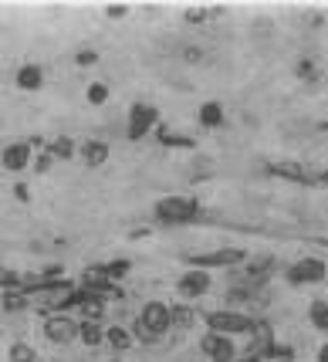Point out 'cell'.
Returning <instances> with one entry per match:
<instances>
[{
    "label": "cell",
    "instance_id": "1",
    "mask_svg": "<svg viewBox=\"0 0 328 362\" xmlns=\"http://www.w3.org/2000/svg\"><path fill=\"white\" fill-rule=\"evenodd\" d=\"M153 217L159 223H170V227H180V223H193L200 217V200L193 193H172V197H163L153 206Z\"/></svg>",
    "mask_w": 328,
    "mask_h": 362
},
{
    "label": "cell",
    "instance_id": "2",
    "mask_svg": "<svg viewBox=\"0 0 328 362\" xmlns=\"http://www.w3.org/2000/svg\"><path fill=\"white\" fill-rule=\"evenodd\" d=\"M206 332H217V335H250L257 332L261 325L247 315V312H237V308H217V312H206L204 315Z\"/></svg>",
    "mask_w": 328,
    "mask_h": 362
},
{
    "label": "cell",
    "instance_id": "3",
    "mask_svg": "<svg viewBox=\"0 0 328 362\" xmlns=\"http://www.w3.org/2000/svg\"><path fill=\"white\" fill-rule=\"evenodd\" d=\"M170 329H172V318H170V305L166 301H146L139 308L136 332H139L146 342H159Z\"/></svg>",
    "mask_w": 328,
    "mask_h": 362
},
{
    "label": "cell",
    "instance_id": "4",
    "mask_svg": "<svg viewBox=\"0 0 328 362\" xmlns=\"http://www.w3.org/2000/svg\"><path fill=\"white\" fill-rule=\"evenodd\" d=\"M187 261H189V268L213 271V268H240V264H247L250 257H247V251H244V247H217V251L189 254Z\"/></svg>",
    "mask_w": 328,
    "mask_h": 362
},
{
    "label": "cell",
    "instance_id": "5",
    "mask_svg": "<svg viewBox=\"0 0 328 362\" xmlns=\"http://www.w3.org/2000/svg\"><path fill=\"white\" fill-rule=\"evenodd\" d=\"M156 126H159V109L156 105L136 102V105L129 109V126H125V136H129L132 142H139V139H146Z\"/></svg>",
    "mask_w": 328,
    "mask_h": 362
},
{
    "label": "cell",
    "instance_id": "6",
    "mask_svg": "<svg viewBox=\"0 0 328 362\" xmlns=\"http://www.w3.org/2000/svg\"><path fill=\"white\" fill-rule=\"evenodd\" d=\"M328 274V264L322 261V257H301V261H295L291 268L284 271V278H288V284H322Z\"/></svg>",
    "mask_w": 328,
    "mask_h": 362
},
{
    "label": "cell",
    "instance_id": "7",
    "mask_svg": "<svg viewBox=\"0 0 328 362\" xmlns=\"http://www.w3.org/2000/svg\"><path fill=\"white\" fill-rule=\"evenodd\" d=\"M213 288V278H210V271H200V268H187L180 278H176V295L183 301H197L204 298L206 291Z\"/></svg>",
    "mask_w": 328,
    "mask_h": 362
},
{
    "label": "cell",
    "instance_id": "8",
    "mask_svg": "<svg viewBox=\"0 0 328 362\" xmlns=\"http://www.w3.org/2000/svg\"><path fill=\"white\" fill-rule=\"evenodd\" d=\"M45 339L51 346H71L78 339V322L68 315H47L45 318Z\"/></svg>",
    "mask_w": 328,
    "mask_h": 362
},
{
    "label": "cell",
    "instance_id": "9",
    "mask_svg": "<svg viewBox=\"0 0 328 362\" xmlns=\"http://www.w3.org/2000/svg\"><path fill=\"white\" fill-rule=\"evenodd\" d=\"M31 163H34V146L28 139L11 142V146H4V153H0V166H4L7 173H24V170H31Z\"/></svg>",
    "mask_w": 328,
    "mask_h": 362
},
{
    "label": "cell",
    "instance_id": "10",
    "mask_svg": "<svg viewBox=\"0 0 328 362\" xmlns=\"http://www.w3.org/2000/svg\"><path fill=\"white\" fill-rule=\"evenodd\" d=\"M200 352L210 362H237V346L230 335H217V332H206L200 339Z\"/></svg>",
    "mask_w": 328,
    "mask_h": 362
},
{
    "label": "cell",
    "instance_id": "11",
    "mask_svg": "<svg viewBox=\"0 0 328 362\" xmlns=\"http://www.w3.org/2000/svg\"><path fill=\"white\" fill-rule=\"evenodd\" d=\"M81 288L85 291H95V295H115V298H122L119 291H115V281L109 278V271H105V264H88V268L81 271Z\"/></svg>",
    "mask_w": 328,
    "mask_h": 362
},
{
    "label": "cell",
    "instance_id": "12",
    "mask_svg": "<svg viewBox=\"0 0 328 362\" xmlns=\"http://www.w3.org/2000/svg\"><path fill=\"white\" fill-rule=\"evenodd\" d=\"M278 271V261L274 257H261V261H247V268L240 271L244 274V288H254V291H261L264 281Z\"/></svg>",
    "mask_w": 328,
    "mask_h": 362
},
{
    "label": "cell",
    "instance_id": "13",
    "mask_svg": "<svg viewBox=\"0 0 328 362\" xmlns=\"http://www.w3.org/2000/svg\"><path fill=\"white\" fill-rule=\"evenodd\" d=\"M267 173L271 176H281L288 183H301V187H318V180H315L312 170H305L301 163H271L267 166Z\"/></svg>",
    "mask_w": 328,
    "mask_h": 362
},
{
    "label": "cell",
    "instance_id": "14",
    "mask_svg": "<svg viewBox=\"0 0 328 362\" xmlns=\"http://www.w3.org/2000/svg\"><path fill=\"white\" fill-rule=\"evenodd\" d=\"M78 153H81V163H85L88 170H102V166L109 163V156H112L109 142H102V139H85Z\"/></svg>",
    "mask_w": 328,
    "mask_h": 362
},
{
    "label": "cell",
    "instance_id": "15",
    "mask_svg": "<svg viewBox=\"0 0 328 362\" xmlns=\"http://www.w3.org/2000/svg\"><path fill=\"white\" fill-rule=\"evenodd\" d=\"M14 85L20 92H37V88H45V68L41 64H20L14 75Z\"/></svg>",
    "mask_w": 328,
    "mask_h": 362
},
{
    "label": "cell",
    "instance_id": "16",
    "mask_svg": "<svg viewBox=\"0 0 328 362\" xmlns=\"http://www.w3.org/2000/svg\"><path fill=\"white\" fill-rule=\"evenodd\" d=\"M170 318H172V329L176 332H189L193 325H197V308L193 305H187V301H176V305H170Z\"/></svg>",
    "mask_w": 328,
    "mask_h": 362
},
{
    "label": "cell",
    "instance_id": "17",
    "mask_svg": "<svg viewBox=\"0 0 328 362\" xmlns=\"http://www.w3.org/2000/svg\"><path fill=\"white\" fill-rule=\"evenodd\" d=\"M78 342L85 349H98L105 342V325H102V322H85V318H81L78 322Z\"/></svg>",
    "mask_w": 328,
    "mask_h": 362
},
{
    "label": "cell",
    "instance_id": "18",
    "mask_svg": "<svg viewBox=\"0 0 328 362\" xmlns=\"http://www.w3.org/2000/svg\"><path fill=\"white\" fill-rule=\"evenodd\" d=\"M156 136H159V146H166V149H197V139L170 132L166 126H156Z\"/></svg>",
    "mask_w": 328,
    "mask_h": 362
},
{
    "label": "cell",
    "instance_id": "19",
    "mask_svg": "<svg viewBox=\"0 0 328 362\" xmlns=\"http://www.w3.org/2000/svg\"><path fill=\"white\" fill-rule=\"evenodd\" d=\"M81 318L85 322H102V315H105V295H95V291H88V298L81 301Z\"/></svg>",
    "mask_w": 328,
    "mask_h": 362
},
{
    "label": "cell",
    "instance_id": "20",
    "mask_svg": "<svg viewBox=\"0 0 328 362\" xmlns=\"http://www.w3.org/2000/svg\"><path fill=\"white\" fill-rule=\"evenodd\" d=\"M105 342H109L115 352H129L136 339H132V332L122 329V325H109V329H105Z\"/></svg>",
    "mask_w": 328,
    "mask_h": 362
},
{
    "label": "cell",
    "instance_id": "21",
    "mask_svg": "<svg viewBox=\"0 0 328 362\" xmlns=\"http://www.w3.org/2000/svg\"><path fill=\"white\" fill-rule=\"evenodd\" d=\"M200 126L204 129L223 126V105H220V102H204V105H200Z\"/></svg>",
    "mask_w": 328,
    "mask_h": 362
},
{
    "label": "cell",
    "instance_id": "22",
    "mask_svg": "<svg viewBox=\"0 0 328 362\" xmlns=\"http://www.w3.org/2000/svg\"><path fill=\"white\" fill-rule=\"evenodd\" d=\"M308 318L318 332H328V301L325 298H315L312 308H308Z\"/></svg>",
    "mask_w": 328,
    "mask_h": 362
},
{
    "label": "cell",
    "instance_id": "23",
    "mask_svg": "<svg viewBox=\"0 0 328 362\" xmlns=\"http://www.w3.org/2000/svg\"><path fill=\"white\" fill-rule=\"evenodd\" d=\"M220 14H223V7H189V11H183V21L187 24H204V21Z\"/></svg>",
    "mask_w": 328,
    "mask_h": 362
},
{
    "label": "cell",
    "instance_id": "24",
    "mask_svg": "<svg viewBox=\"0 0 328 362\" xmlns=\"http://www.w3.org/2000/svg\"><path fill=\"white\" fill-rule=\"evenodd\" d=\"M47 153L54 159H71L75 156V139H68V136H58L54 142H47Z\"/></svg>",
    "mask_w": 328,
    "mask_h": 362
},
{
    "label": "cell",
    "instance_id": "25",
    "mask_svg": "<svg viewBox=\"0 0 328 362\" xmlns=\"http://www.w3.org/2000/svg\"><path fill=\"white\" fill-rule=\"evenodd\" d=\"M31 305L28 291H4V312H24Z\"/></svg>",
    "mask_w": 328,
    "mask_h": 362
},
{
    "label": "cell",
    "instance_id": "26",
    "mask_svg": "<svg viewBox=\"0 0 328 362\" xmlns=\"http://www.w3.org/2000/svg\"><path fill=\"white\" fill-rule=\"evenodd\" d=\"M7 359L11 362H37V352H34L31 342H14L7 349Z\"/></svg>",
    "mask_w": 328,
    "mask_h": 362
},
{
    "label": "cell",
    "instance_id": "27",
    "mask_svg": "<svg viewBox=\"0 0 328 362\" xmlns=\"http://www.w3.org/2000/svg\"><path fill=\"white\" fill-rule=\"evenodd\" d=\"M109 95H112V88L105 85V81H92V85H88V92H85V98H88L92 105H105V102H109Z\"/></svg>",
    "mask_w": 328,
    "mask_h": 362
},
{
    "label": "cell",
    "instance_id": "28",
    "mask_svg": "<svg viewBox=\"0 0 328 362\" xmlns=\"http://www.w3.org/2000/svg\"><path fill=\"white\" fill-rule=\"evenodd\" d=\"M0 288L4 291H28V278H20L17 271H4L0 274Z\"/></svg>",
    "mask_w": 328,
    "mask_h": 362
},
{
    "label": "cell",
    "instance_id": "29",
    "mask_svg": "<svg viewBox=\"0 0 328 362\" xmlns=\"http://www.w3.org/2000/svg\"><path fill=\"white\" fill-rule=\"evenodd\" d=\"M105 271H109L112 281H122L125 274L132 271V261H129V257H115V261H109V264H105Z\"/></svg>",
    "mask_w": 328,
    "mask_h": 362
},
{
    "label": "cell",
    "instance_id": "30",
    "mask_svg": "<svg viewBox=\"0 0 328 362\" xmlns=\"http://www.w3.org/2000/svg\"><path fill=\"white\" fill-rule=\"evenodd\" d=\"M295 71H298V78L315 81V78H318V62H315V58H301Z\"/></svg>",
    "mask_w": 328,
    "mask_h": 362
},
{
    "label": "cell",
    "instance_id": "31",
    "mask_svg": "<svg viewBox=\"0 0 328 362\" xmlns=\"http://www.w3.org/2000/svg\"><path fill=\"white\" fill-rule=\"evenodd\" d=\"M95 62H98V51L95 47H78L75 51V64H81V68H92Z\"/></svg>",
    "mask_w": 328,
    "mask_h": 362
},
{
    "label": "cell",
    "instance_id": "32",
    "mask_svg": "<svg viewBox=\"0 0 328 362\" xmlns=\"http://www.w3.org/2000/svg\"><path fill=\"white\" fill-rule=\"evenodd\" d=\"M31 166H34V173H51V166H54V156H51V153L45 149L41 156H34Z\"/></svg>",
    "mask_w": 328,
    "mask_h": 362
},
{
    "label": "cell",
    "instance_id": "33",
    "mask_svg": "<svg viewBox=\"0 0 328 362\" xmlns=\"http://www.w3.org/2000/svg\"><path fill=\"white\" fill-rule=\"evenodd\" d=\"M14 197L20 204H31V189H28V183H14Z\"/></svg>",
    "mask_w": 328,
    "mask_h": 362
},
{
    "label": "cell",
    "instance_id": "34",
    "mask_svg": "<svg viewBox=\"0 0 328 362\" xmlns=\"http://www.w3.org/2000/svg\"><path fill=\"white\" fill-rule=\"evenodd\" d=\"M125 14H129V7H105V17H109V21H122Z\"/></svg>",
    "mask_w": 328,
    "mask_h": 362
},
{
    "label": "cell",
    "instance_id": "35",
    "mask_svg": "<svg viewBox=\"0 0 328 362\" xmlns=\"http://www.w3.org/2000/svg\"><path fill=\"white\" fill-rule=\"evenodd\" d=\"M183 54H187V62H200V54H204V51H200V47H187Z\"/></svg>",
    "mask_w": 328,
    "mask_h": 362
},
{
    "label": "cell",
    "instance_id": "36",
    "mask_svg": "<svg viewBox=\"0 0 328 362\" xmlns=\"http://www.w3.org/2000/svg\"><path fill=\"white\" fill-rule=\"evenodd\" d=\"M315 180H318V187H328V166H325V170H318V173H315Z\"/></svg>",
    "mask_w": 328,
    "mask_h": 362
},
{
    "label": "cell",
    "instance_id": "37",
    "mask_svg": "<svg viewBox=\"0 0 328 362\" xmlns=\"http://www.w3.org/2000/svg\"><path fill=\"white\" fill-rule=\"evenodd\" d=\"M318 362H328V342L322 349H318Z\"/></svg>",
    "mask_w": 328,
    "mask_h": 362
},
{
    "label": "cell",
    "instance_id": "38",
    "mask_svg": "<svg viewBox=\"0 0 328 362\" xmlns=\"http://www.w3.org/2000/svg\"><path fill=\"white\" fill-rule=\"evenodd\" d=\"M318 129H322V132H328V119H325V122H322V126H318Z\"/></svg>",
    "mask_w": 328,
    "mask_h": 362
},
{
    "label": "cell",
    "instance_id": "39",
    "mask_svg": "<svg viewBox=\"0 0 328 362\" xmlns=\"http://www.w3.org/2000/svg\"><path fill=\"white\" fill-rule=\"evenodd\" d=\"M278 362H295V359H278Z\"/></svg>",
    "mask_w": 328,
    "mask_h": 362
},
{
    "label": "cell",
    "instance_id": "40",
    "mask_svg": "<svg viewBox=\"0 0 328 362\" xmlns=\"http://www.w3.org/2000/svg\"><path fill=\"white\" fill-rule=\"evenodd\" d=\"M115 362H119V359H115Z\"/></svg>",
    "mask_w": 328,
    "mask_h": 362
}]
</instances>
